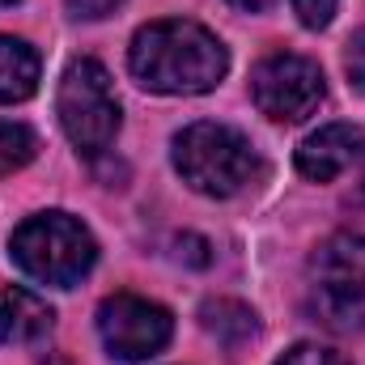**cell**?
<instances>
[{
    "mask_svg": "<svg viewBox=\"0 0 365 365\" xmlns=\"http://www.w3.org/2000/svg\"><path fill=\"white\" fill-rule=\"evenodd\" d=\"M128 68L153 93H208L230 73V51L212 30L166 17L136 30Z\"/></svg>",
    "mask_w": 365,
    "mask_h": 365,
    "instance_id": "6da1fadb",
    "label": "cell"
},
{
    "mask_svg": "<svg viewBox=\"0 0 365 365\" xmlns=\"http://www.w3.org/2000/svg\"><path fill=\"white\" fill-rule=\"evenodd\" d=\"M175 170L187 187L212 200H230L264 175L251 140L230 123H191L175 136Z\"/></svg>",
    "mask_w": 365,
    "mask_h": 365,
    "instance_id": "7a4b0ae2",
    "label": "cell"
},
{
    "mask_svg": "<svg viewBox=\"0 0 365 365\" xmlns=\"http://www.w3.org/2000/svg\"><path fill=\"white\" fill-rule=\"evenodd\" d=\"M9 255L38 284L73 289V284H81L90 276L93 259H98V242H93V234L77 217H68V212H38V217H26L13 230Z\"/></svg>",
    "mask_w": 365,
    "mask_h": 365,
    "instance_id": "3957f363",
    "label": "cell"
},
{
    "mask_svg": "<svg viewBox=\"0 0 365 365\" xmlns=\"http://www.w3.org/2000/svg\"><path fill=\"white\" fill-rule=\"evenodd\" d=\"M56 110H60V123H64V136L77 145V153L98 158L115 145L119 136V98L110 86V73L98 64V60H77L68 64L64 81H60V98H56Z\"/></svg>",
    "mask_w": 365,
    "mask_h": 365,
    "instance_id": "277c9868",
    "label": "cell"
},
{
    "mask_svg": "<svg viewBox=\"0 0 365 365\" xmlns=\"http://www.w3.org/2000/svg\"><path fill=\"white\" fill-rule=\"evenodd\" d=\"M323 93H327L323 68L293 51H276L268 60H259L251 73V98L276 123H302L306 115H314Z\"/></svg>",
    "mask_w": 365,
    "mask_h": 365,
    "instance_id": "5b68a950",
    "label": "cell"
},
{
    "mask_svg": "<svg viewBox=\"0 0 365 365\" xmlns=\"http://www.w3.org/2000/svg\"><path fill=\"white\" fill-rule=\"evenodd\" d=\"M175 319L166 306L136 297V293H115L98 306V336L110 357L119 361H149L170 344Z\"/></svg>",
    "mask_w": 365,
    "mask_h": 365,
    "instance_id": "8992f818",
    "label": "cell"
},
{
    "mask_svg": "<svg viewBox=\"0 0 365 365\" xmlns=\"http://www.w3.org/2000/svg\"><path fill=\"white\" fill-rule=\"evenodd\" d=\"M365 153V132L353 123H327L297 149V170L314 182H331Z\"/></svg>",
    "mask_w": 365,
    "mask_h": 365,
    "instance_id": "52a82bcc",
    "label": "cell"
},
{
    "mask_svg": "<svg viewBox=\"0 0 365 365\" xmlns=\"http://www.w3.org/2000/svg\"><path fill=\"white\" fill-rule=\"evenodd\" d=\"M56 327V310L30 293V289H4L0 293V344H13V349H26V344H38L47 340Z\"/></svg>",
    "mask_w": 365,
    "mask_h": 365,
    "instance_id": "ba28073f",
    "label": "cell"
},
{
    "mask_svg": "<svg viewBox=\"0 0 365 365\" xmlns=\"http://www.w3.org/2000/svg\"><path fill=\"white\" fill-rule=\"evenodd\" d=\"M314 272H319V289L365 302V238H349V234L331 238L314 255Z\"/></svg>",
    "mask_w": 365,
    "mask_h": 365,
    "instance_id": "9c48e42d",
    "label": "cell"
},
{
    "mask_svg": "<svg viewBox=\"0 0 365 365\" xmlns=\"http://www.w3.org/2000/svg\"><path fill=\"white\" fill-rule=\"evenodd\" d=\"M38 90V51L26 38L0 34V102H26Z\"/></svg>",
    "mask_w": 365,
    "mask_h": 365,
    "instance_id": "30bf717a",
    "label": "cell"
},
{
    "mask_svg": "<svg viewBox=\"0 0 365 365\" xmlns=\"http://www.w3.org/2000/svg\"><path fill=\"white\" fill-rule=\"evenodd\" d=\"M200 323H204V331H212V336H217L221 344H230V349L247 344V340L259 331L255 310L242 306V302H234V297H212V302H204V306H200Z\"/></svg>",
    "mask_w": 365,
    "mask_h": 365,
    "instance_id": "8fae6325",
    "label": "cell"
},
{
    "mask_svg": "<svg viewBox=\"0 0 365 365\" xmlns=\"http://www.w3.org/2000/svg\"><path fill=\"white\" fill-rule=\"evenodd\" d=\"M38 153V136L26 123H0V175H13L30 166Z\"/></svg>",
    "mask_w": 365,
    "mask_h": 365,
    "instance_id": "7c38bea8",
    "label": "cell"
},
{
    "mask_svg": "<svg viewBox=\"0 0 365 365\" xmlns=\"http://www.w3.org/2000/svg\"><path fill=\"white\" fill-rule=\"evenodd\" d=\"M276 365H349V361H344L340 353L323 349V344H293Z\"/></svg>",
    "mask_w": 365,
    "mask_h": 365,
    "instance_id": "4fadbf2b",
    "label": "cell"
},
{
    "mask_svg": "<svg viewBox=\"0 0 365 365\" xmlns=\"http://www.w3.org/2000/svg\"><path fill=\"white\" fill-rule=\"evenodd\" d=\"M336 4H340V0H293V13H297L302 26L323 30V26L336 17Z\"/></svg>",
    "mask_w": 365,
    "mask_h": 365,
    "instance_id": "5bb4252c",
    "label": "cell"
},
{
    "mask_svg": "<svg viewBox=\"0 0 365 365\" xmlns=\"http://www.w3.org/2000/svg\"><path fill=\"white\" fill-rule=\"evenodd\" d=\"M344 73H349V81H353V90L365 93V30L349 43V51H344Z\"/></svg>",
    "mask_w": 365,
    "mask_h": 365,
    "instance_id": "9a60e30c",
    "label": "cell"
},
{
    "mask_svg": "<svg viewBox=\"0 0 365 365\" xmlns=\"http://www.w3.org/2000/svg\"><path fill=\"white\" fill-rule=\"evenodd\" d=\"M123 0H68V13L73 17H86V21H98V17H110Z\"/></svg>",
    "mask_w": 365,
    "mask_h": 365,
    "instance_id": "2e32d148",
    "label": "cell"
},
{
    "mask_svg": "<svg viewBox=\"0 0 365 365\" xmlns=\"http://www.w3.org/2000/svg\"><path fill=\"white\" fill-rule=\"evenodd\" d=\"M179 259H187V264H195V268H204L212 255H208V242L204 238H195V234H182L179 238Z\"/></svg>",
    "mask_w": 365,
    "mask_h": 365,
    "instance_id": "e0dca14e",
    "label": "cell"
},
{
    "mask_svg": "<svg viewBox=\"0 0 365 365\" xmlns=\"http://www.w3.org/2000/svg\"><path fill=\"white\" fill-rule=\"evenodd\" d=\"M234 9H242V13H264V9H272V0H230Z\"/></svg>",
    "mask_w": 365,
    "mask_h": 365,
    "instance_id": "ac0fdd59",
    "label": "cell"
},
{
    "mask_svg": "<svg viewBox=\"0 0 365 365\" xmlns=\"http://www.w3.org/2000/svg\"><path fill=\"white\" fill-rule=\"evenodd\" d=\"M4 4H17V0H0V9H4Z\"/></svg>",
    "mask_w": 365,
    "mask_h": 365,
    "instance_id": "d6986e66",
    "label": "cell"
}]
</instances>
